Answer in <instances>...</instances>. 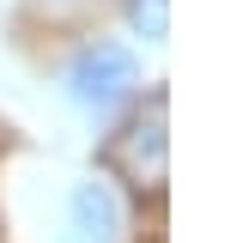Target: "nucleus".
Here are the masks:
<instances>
[{"instance_id":"f03ea898","label":"nucleus","mask_w":249,"mask_h":243,"mask_svg":"<svg viewBox=\"0 0 249 243\" xmlns=\"http://www.w3.org/2000/svg\"><path fill=\"white\" fill-rule=\"evenodd\" d=\"M104 164H109V176H122L140 194L164 189V170H170V104H164V91L146 109H134V116L122 122V134H109Z\"/></svg>"},{"instance_id":"7ed1b4c3","label":"nucleus","mask_w":249,"mask_h":243,"mask_svg":"<svg viewBox=\"0 0 249 243\" xmlns=\"http://www.w3.org/2000/svg\"><path fill=\"white\" fill-rule=\"evenodd\" d=\"M116 237H122V207L109 194V182H97V176L73 182V194H67V243H116Z\"/></svg>"},{"instance_id":"20e7f679","label":"nucleus","mask_w":249,"mask_h":243,"mask_svg":"<svg viewBox=\"0 0 249 243\" xmlns=\"http://www.w3.org/2000/svg\"><path fill=\"white\" fill-rule=\"evenodd\" d=\"M122 12H128L134 36H146V43L170 36V0H122Z\"/></svg>"},{"instance_id":"f257e3e1","label":"nucleus","mask_w":249,"mask_h":243,"mask_svg":"<svg viewBox=\"0 0 249 243\" xmlns=\"http://www.w3.org/2000/svg\"><path fill=\"white\" fill-rule=\"evenodd\" d=\"M61 85H67V97L79 109L109 116L116 104H128V97L140 91V55H134L128 43H116V36H91V43L73 49Z\"/></svg>"}]
</instances>
